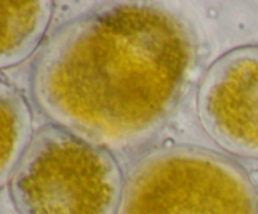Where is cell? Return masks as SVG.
I'll list each match as a JSON object with an SVG mask.
<instances>
[{
  "label": "cell",
  "instance_id": "cell-1",
  "mask_svg": "<svg viewBox=\"0 0 258 214\" xmlns=\"http://www.w3.org/2000/svg\"><path fill=\"white\" fill-rule=\"evenodd\" d=\"M197 59L189 25L164 8L112 3L70 20L30 75L53 125L115 154H134L170 120Z\"/></svg>",
  "mask_w": 258,
  "mask_h": 214
},
{
  "label": "cell",
  "instance_id": "cell-2",
  "mask_svg": "<svg viewBox=\"0 0 258 214\" xmlns=\"http://www.w3.org/2000/svg\"><path fill=\"white\" fill-rule=\"evenodd\" d=\"M120 214H258V190L243 166L226 155L168 144L131 166Z\"/></svg>",
  "mask_w": 258,
  "mask_h": 214
},
{
  "label": "cell",
  "instance_id": "cell-3",
  "mask_svg": "<svg viewBox=\"0 0 258 214\" xmlns=\"http://www.w3.org/2000/svg\"><path fill=\"white\" fill-rule=\"evenodd\" d=\"M9 186L19 214H120L125 178L111 151L50 123L35 132Z\"/></svg>",
  "mask_w": 258,
  "mask_h": 214
},
{
  "label": "cell",
  "instance_id": "cell-4",
  "mask_svg": "<svg viewBox=\"0 0 258 214\" xmlns=\"http://www.w3.org/2000/svg\"><path fill=\"white\" fill-rule=\"evenodd\" d=\"M197 115L219 148L258 160V45L234 48L209 65L197 91Z\"/></svg>",
  "mask_w": 258,
  "mask_h": 214
},
{
  "label": "cell",
  "instance_id": "cell-5",
  "mask_svg": "<svg viewBox=\"0 0 258 214\" xmlns=\"http://www.w3.org/2000/svg\"><path fill=\"white\" fill-rule=\"evenodd\" d=\"M54 8L49 0L0 2L2 69L22 64L34 54L48 32Z\"/></svg>",
  "mask_w": 258,
  "mask_h": 214
},
{
  "label": "cell",
  "instance_id": "cell-6",
  "mask_svg": "<svg viewBox=\"0 0 258 214\" xmlns=\"http://www.w3.org/2000/svg\"><path fill=\"white\" fill-rule=\"evenodd\" d=\"M2 116V164L0 185L9 183L15 168L27 153L35 133L33 132L32 110L27 98L15 86L4 80L0 85Z\"/></svg>",
  "mask_w": 258,
  "mask_h": 214
}]
</instances>
